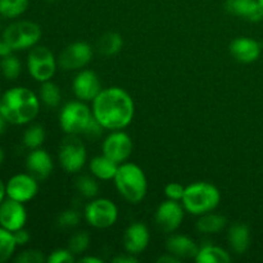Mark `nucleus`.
<instances>
[{
  "label": "nucleus",
  "mask_w": 263,
  "mask_h": 263,
  "mask_svg": "<svg viewBox=\"0 0 263 263\" xmlns=\"http://www.w3.org/2000/svg\"><path fill=\"white\" fill-rule=\"evenodd\" d=\"M40 98L41 102L48 107H57L61 103L62 98L58 85L51 82L50 80L43 82V86L40 89Z\"/></svg>",
  "instance_id": "obj_29"
},
{
  "label": "nucleus",
  "mask_w": 263,
  "mask_h": 263,
  "mask_svg": "<svg viewBox=\"0 0 263 263\" xmlns=\"http://www.w3.org/2000/svg\"><path fill=\"white\" fill-rule=\"evenodd\" d=\"M228 220L217 213H204L197 222V230L202 234H217L225 229Z\"/></svg>",
  "instance_id": "obj_24"
},
{
  "label": "nucleus",
  "mask_w": 263,
  "mask_h": 263,
  "mask_svg": "<svg viewBox=\"0 0 263 263\" xmlns=\"http://www.w3.org/2000/svg\"><path fill=\"white\" fill-rule=\"evenodd\" d=\"M123 40L122 36L117 32H105L99 37L97 43V49L102 55L110 57L117 54L122 49Z\"/></svg>",
  "instance_id": "obj_25"
},
{
  "label": "nucleus",
  "mask_w": 263,
  "mask_h": 263,
  "mask_svg": "<svg viewBox=\"0 0 263 263\" xmlns=\"http://www.w3.org/2000/svg\"><path fill=\"white\" fill-rule=\"evenodd\" d=\"M7 123H8L7 120H5V118L3 117L2 113H0V135L5 131V126H7Z\"/></svg>",
  "instance_id": "obj_42"
},
{
  "label": "nucleus",
  "mask_w": 263,
  "mask_h": 263,
  "mask_svg": "<svg viewBox=\"0 0 263 263\" xmlns=\"http://www.w3.org/2000/svg\"><path fill=\"white\" fill-rule=\"evenodd\" d=\"M166 248L168 253L174 254L180 259H195L199 252V247L185 235H172L167 240Z\"/></svg>",
  "instance_id": "obj_20"
},
{
  "label": "nucleus",
  "mask_w": 263,
  "mask_h": 263,
  "mask_svg": "<svg viewBox=\"0 0 263 263\" xmlns=\"http://www.w3.org/2000/svg\"><path fill=\"white\" fill-rule=\"evenodd\" d=\"M123 248L127 253L138 256L143 253L151 240L148 228L141 222H135L126 229L123 234Z\"/></svg>",
  "instance_id": "obj_16"
},
{
  "label": "nucleus",
  "mask_w": 263,
  "mask_h": 263,
  "mask_svg": "<svg viewBox=\"0 0 263 263\" xmlns=\"http://www.w3.org/2000/svg\"><path fill=\"white\" fill-rule=\"evenodd\" d=\"M76 187L80 192V194L85 198H95L99 193V184L94 177H90L87 175L80 176L76 181Z\"/></svg>",
  "instance_id": "obj_31"
},
{
  "label": "nucleus",
  "mask_w": 263,
  "mask_h": 263,
  "mask_svg": "<svg viewBox=\"0 0 263 263\" xmlns=\"http://www.w3.org/2000/svg\"><path fill=\"white\" fill-rule=\"evenodd\" d=\"M102 84L95 72L81 71L73 80V92L81 102H92L102 91Z\"/></svg>",
  "instance_id": "obj_15"
},
{
  "label": "nucleus",
  "mask_w": 263,
  "mask_h": 263,
  "mask_svg": "<svg viewBox=\"0 0 263 263\" xmlns=\"http://www.w3.org/2000/svg\"><path fill=\"white\" fill-rule=\"evenodd\" d=\"M45 141V130L43 126H30L23 134V144L28 149H37Z\"/></svg>",
  "instance_id": "obj_28"
},
{
  "label": "nucleus",
  "mask_w": 263,
  "mask_h": 263,
  "mask_svg": "<svg viewBox=\"0 0 263 263\" xmlns=\"http://www.w3.org/2000/svg\"><path fill=\"white\" fill-rule=\"evenodd\" d=\"M258 2H259V4H261L262 8H263V0H258Z\"/></svg>",
  "instance_id": "obj_44"
},
{
  "label": "nucleus",
  "mask_w": 263,
  "mask_h": 263,
  "mask_svg": "<svg viewBox=\"0 0 263 263\" xmlns=\"http://www.w3.org/2000/svg\"><path fill=\"white\" fill-rule=\"evenodd\" d=\"M7 197V189H5V184L2 179H0V203L5 199Z\"/></svg>",
  "instance_id": "obj_41"
},
{
  "label": "nucleus",
  "mask_w": 263,
  "mask_h": 263,
  "mask_svg": "<svg viewBox=\"0 0 263 263\" xmlns=\"http://www.w3.org/2000/svg\"><path fill=\"white\" fill-rule=\"evenodd\" d=\"M58 62L46 46L35 45L27 57V68L32 79L39 82L49 81L54 76Z\"/></svg>",
  "instance_id": "obj_7"
},
{
  "label": "nucleus",
  "mask_w": 263,
  "mask_h": 263,
  "mask_svg": "<svg viewBox=\"0 0 263 263\" xmlns=\"http://www.w3.org/2000/svg\"><path fill=\"white\" fill-rule=\"evenodd\" d=\"M262 53V44L251 37L235 39L230 44V54L240 63H253Z\"/></svg>",
  "instance_id": "obj_17"
},
{
  "label": "nucleus",
  "mask_w": 263,
  "mask_h": 263,
  "mask_svg": "<svg viewBox=\"0 0 263 263\" xmlns=\"http://www.w3.org/2000/svg\"><path fill=\"white\" fill-rule=\"evenodd\" d=\"M80 213L74 210H66L59 215L58 217V226L63 229H71L79 225L80 222Z\"/></svg>",
  "instance_id": "obj_33"
},
{
  "label": "nucleus",
  "mask_w": 263,
  "mask_h": 263,
  "mask_svg": "<svg viewBox=\"0 0 263 263\" xmlns=\"http://www.w3.org/2000/svg\"><path fill=\"white\" fill-rule=\"evenodd\" d=\"M14 239L17 241V246H25L30 241V233L27 230H25V228L20 229V230L14 231Z\"/></svg>",
  "instance_id": "obj_37"
},
{
  "label": "nucleus",
  "mask_w": 263,
  "mask_h": 263,
  "mask_svg": "<svg viewBox=\"0 0 263 263\" xmlns=\"http://www.w3.org/2000/svg\"><path fill=\"white\" fill-rule=\"evenodd\" d=\"M195 261L198 263H230L231 257L225 249L208 244L199 248Z\"/></svg>",
  "instance_id": "obj_23"
},
{
  "label": "nucleus",
  "mask_w": 263,
  "mask_h": 263,
  "mask_svg": "<svg viewBox=\"0 0 263 263\" xmlns=\"http://www.w3.org/2000/svg\"><path fill=\"white\" fill-rule=\"evenodd\" d=\"M4 158H5V154H4V151H3V148L0 146V164L4 162Z\"/></svg>",
  "instance_id": "obj_43"
},
{
  "label": "nucleus",
  "mask_w": 263,
  "mask_h": 263,
  "mask_svg": "<svg viewBox=\"0 0 263 263\" xmlns=\"http://www.w3.org/2000/svg\"><path fill=\"white\" fill-rule=\"evenodd\" d=\"M91 46L85 41H77L64 48V50L59 54L57 62L66 71H74V69L84 68L91 62Z\"/></svg>",
  "instance_id": "obj_10"
},
{
  "label": "nucleus",
  "mask_w": 263,
  "mask_h": 263,
  "mask_svg": "<svg viewBox=\"0 0 263 263\" xmlns=\"http://www.w3.org/2000/svg\"><path fill=\"white\" fill-rule=\"evenodd\" d=\"M157 262L158 263H180L181 262V259L177 258V257L174 256V254L167 253V254H164V256L159 257V258L157 259Z\"/></svg>",
  "instance_id": "obj_39"
},
{
  "label": "nucleus",
  "mask_w": 263,
  "mask_h": 263,
  "mask_svg": "<svg viewBox=\"0 0 263 263\" xmlns=\"http://www.w3.org/2000/svg\"><path fill=\"white\" fill-rule=\"evenodd\" d=\"M113 263H136L138 262V258H136L134 254H130L126 252V254H121V256H117L115 257V258L112 259Z\"/></svg>",
  "instance_id": "obj_38"
},
{
  "label": "nucleus",
  "mask_w": 263,
  "mask_h": 263,
  "mask_svg": "<svg viewBox=\"0 0 263 263\" xmlns=\"http://www.w3.org/2000/svg\"><path fill=\"white\" fill-rule=\"evenodd\" d=\"M40 110V102L32 90L23 86L12 87L2 95L0 113L12 125L31 122Z\"/></svg>",
  "instance_id": "obj_2"
},
{
  "label": "nucleus",
  "mask_w": 263,
  "mask_h": 263,
  "mask_svg": "<svg viewBox=\"0 0 263 263\" xmlns=\"http://www.w3.org/2000/svg\"><path fill=\"white\" fill-rule=\"evenodd\" d=\"M41 28L31 21H18L8 26L3 32V40L13 50L33 48L40 41Z\"/></svg>",
  "instance_id": "obj_5"
},
{
  "label": "nucleus",
  "mask_w": 263,
  "mask_h": 263,
  "mask_svg": "<svg viewBox=\"0 0 263 263\" xmlns=\"http://www.w3.org/2000/svg\"><path fill=\"white\" fill-rule=\"evenodd\" d=\"M17 247L14 234L0 226V263L7 262L13 256Z\"/></svg>",
  "instance_id": "obj_26"
},
{
  "label": "nucleus",
  "mask_w": 263,
  "mask_h": 263,
  "mask_svg": "<svg viewBox=\"0 0 263 263\" xmlns=\"http://www.w3.org/2000/svg\"><path fill=\"white\" fill-rule=\"evenodd\" d=\"M220 200V190L215 185L199 181L185 187L181 202L185 211L194 216H202L217 208Z\"/></svg>",
  "instance_id": "obj_3"
},
{
  "label": "nucleus",
  "mask_w": 263,
  "mask_h": 263,
  "mask_svg": "<svg viewBox=\"0 0 263 263\" xmlns=\"http://www.w3.org/2000/svg\"><path fill=\"white\" fill-rule=\"evenodd\" d=\"M120 164L113 162L108 157L103 156L94 157L90 162V171L97 179L99 180H112L115 179Z\"/></svg>",
  "instance_id": "obj_22"
},
{
  "label": "nucleus",
  "mask_w": 263,
  "mask_h": 263,
  "mask_svg": "<svg viewBox=\"0 0 263 263\" xmlns=\"http://www.w3.org/2000/svg\"><path fill=\"white\" fill-rule=\"evenodd\" d=\"M134 144L130 136L120 130L113 131L103 143V154L118 164H122L133 154Z\"/></svg>",
  "instance_id": "obj_11"
},
{
  "label": "nucleus",
  "mask_w": 263,
  "mask_h": 263,
  "mask_svg": "<svg viewBox=\"0 0 263 263\" xmlns=\"http://www.w3.org/2000/svg\"><path fill=\"white\" fill-rule=\"evenodd\" d=\"M30 0H0V15L15 18L27 10Z\"/></svg>",
  "instance_id": "obj_27"
},
{
  "label": "nucleus",
  "mask_w": 263,
  "mask_h": 263,
  "mask_svg": "<svg viewBox=\"0 0 263 263\" xmlns=\"http://www.w3.org/2000/svg\"><path fill=\"white\" fill-rule=\"evenodd\" d=\"M85 218L97 229H107L115 225L118 218V210L112 200L107 198L94 199L85 208Z\"/></svg>",
  "instance_id": "obj_9"
},
{
  "label": "nucleus",
  "mask_w": 263,
  "mask_h": 263,
  "mask_svg": "<svg viewBox=\"0 0 263 263\" xmlns=\"http://www.w3.org/2000/svg\"><path fill=\"white\" fill-rule=\"evenodd\" d=\"M184 205L179 200L168 199L161 203L156 211V223L159 230L172 233L181 226L184 220Z\"/></svg>",
  "instance_id": "obj_13"
},
{
  "label": "nucleus",
  "mask_w": 263,
  "mask_h": 263,
  "mask_svg": "<svg viewBox=\"0 0 263 263\" xmlns=\"http://www.w3.org/2000/svg\"><path fill=\"white\" fill-rule=\"evenodd\" d=\"M26 168L28 174L35 177L37 181L45 180L53 171V159L50 154L44 149H32L26 158Z\"/></svg>",
  "instance_id": "obj_18"
},
{
  "label": "nucleus",
  "mask_w": 263,
  "mask_h": 263,
  "mask_svg": "<svg viewBox=\"0 0 263 263\" xmlns=\"http://www.w3.org/2000/svg\"><path fill=\"white\" fill-rule=\"evenodd\" d=\"M48 2H54V0H48Z\"/></svg>",
  "instance_id": "obj_46"
},
{
  "label": "nucleus",
  "mask_w": 263,
  "mask_h": 263,
  "mask_svg": "<svg viewBox=\"0 0 263 263\" xmlns=\"http://www.w3.org/2000/svg\"><path fill=\"white\" fill-rule=\"evenodd\" d=\"M225 9L230 14L249 22H259L263 20V8L258 0H226Z\"/></svg>",
  "instance_id": "obj_19"
},
{
  "label": "nucleus",
  "mask_w": 263,
  "mask_h": 263,
  "mask_svg": "<svg viewBox=\"0 0 263 263\" xmlns=\"http://www.w3.org/2000/svg\"><path fill=\"white\" fill-rule=\"evenodd\" d=\"M49 263H72L74 262V254L67 249H57L46 258Z\"/></svg>",
  "instance_id": "obj_35"
},
{
  "label": "nucleus",
  "mask_w": 263,
  "mask_h": 263,
  "mask_svg": "<svg viewBox=\"0 0 263 263\" xmlns=\"http://www.w3.org/2000/svg\"><path fill=\"white\" fill-rule=\"evenodd\" d=\"M92 116L107 130L127 127L135 115L133 98L126 90L113 86L103 89L92 100Z\"/></svg>",
  "instance_id": "obj_1"
},
{
  "label": "nucleus",
  "mask_w": 263,
  "mask_h": 263,
  "mask_svg": "<svg viewBox=\"0 0 263 263\" xmlns=\"http://www.w3.org/2000/svg\"><path fill=\"white\" fill-rule=\"evenodd\" d=\"M27 221V211L25 203L17 202L14 199H4L0 203V226L7 230L14 231L25 228Z\"/></svg>",
  "instance_id": "obj_14"
},
{
  "label": "nucleus",
  "mask_w": 263,
  "mask_h": 263,
  "mask_svg": "<svg viewBox=\"0 0 263 263\" xmlns=\"http://www.w3.org/2000/svg\"><path fill=\"white\" fill-rule=\"evenodd\" d=\"M90 246V235L86 231H79L74 235H72V238L68 241V249L72 253L76 256V254H81L89 248Z\"/></svg>",
  "instance_id": "obj_32"
},
{
  "label": "nucleus",
  "mask_w": 263,
  "mask_h": 263,
  "mask_svg": "<svg viewBox=\"0 0 263 263\" xmlns=\"http://www.w3.org/2000/svg\"><path fill=\"white\" fill-rule=\"evenodd\" d=\"M5 189L8 198L21 203H27L37 194L39 184L37 180L30 174H18L8 180Z\"/></svg>",
  "instance_id": "obj_12"
},
{
  "label": "nucleus",
  "mask_w": 263,
  "mask_h": 263,
  "mask_svg": "<svg viewBox=\"0 0 263 263\" xmlns=\"http://www.w3.org/2000/svg\"><path fill=\"white\" fill-rule=\"evenodd\" d=\"M59 162L68 174H76L84 167L87 153L79 135H68L59 145Z\"/></svg>",
  "instance_id": "obj_8"
},
{
  "label": "nucleus",
  "mask_w": 263,
  "mask_h": 263,
  "mask_svg": "<svg viewBox=\"0 0 263 263\" xmlns=\"http://www.w3.org/2000/svg\"><path fill=\"white\" fill-rule=\"evenodd\" d=\"M94 116L84 102H71L66 104L59 116L61 127L67 135H84Z\"/></svg>",
  "instance_id": "obj_6"
},
{
  "label": "nucleus",
  "mask_w": 263,
  "mask_h": 263,
  "mask_svg": "<svg viewBox=\"0 0 263 263\" xmlns=\"http://www.w3.org/2000/svg\"><path fill=\"white\" fill-rule=\"evenodd\" d=\"M103 261L102 259L97 258V257H82V258H80V263H102Z\"/></svg>",
  "instance_id": "obj_40"
},
{
  "label": "nucleus",
  "mask_w": 263,
  "mask_h": 263,
  "mask_svg": "<svg viewBox=\"0 0 263 263\" xmlns=\"http://www.w3.org/2000/svg\"><path fill=\"white\" fill-rule=\"evenodd\" d=\"M185 193V186L184 185L179 184V182H170L164 187V194L168 199L172 200H179L181 202L182 197H184Z\"/></svg>",
  "instance_id": "obj_36"
},
{
  "label": "nucleus",
  "mask_w": 263,
  "mask_h": 263,
  "mask_svg": "<svg viewBox=\"0 0 263 263\" xmlns=\"http://www.w3.org/2000/svg\"><path fill=\"white\" fill-rule=\"evenodd\" d=\"M116 187L118 193L130 203H139L145 198L148 190L145 174L134 163H122L118 166L115 176Z\"/></svg>",
  "instance_id": "obj_4"
},
{
  "label": "nucleus",
  "mask_w": 263,
  "mask_h": 263,
  "mask_svg": "<svg viewBox=\"0 0 263 263\" xmlns=\"http://www.w3.org/2000/svg\"><path fill=\"white\" fill-rule=\"evenodd\" d=\"M46 258L44 253L37 249H27L23 251L15 257V262L17 263H43L45 262Z\"/></svg>",
  "instance_id": "obj_34"
},
{
  "label": "nucleus",
  "mask_w": 263,
  "mask_h": 263,
  "mask_svg": "<svg viewBox=\"0 0 263 263\" xmlns=\"http://www.w3.org/2000/svg\"><path fill=\"white\" fill-rule=\"evenodd\" d=\"M0 71H2V74L7 80H15L21 74L22 64H21L20 59L17 57L10 54V55L2 58V61H0Z\"/></svg>",
  "instance_id": "obj_30"
},
{
  "label": "nucleus",
  "mask_w": 263,
  "mask_h": 263,
  "mask_svg": "<svg viewBox=\"0 0 263 263\" xmlns=\"http://www.w3.org/2000/svg\"><path fill=\"white\" fill-rule=\"evenodd\" d=\"M229 243L235 253L243 254L251 246V231L244 223H234L229 230Z\"/></svg>",
  "instance_id": "obj_21"
},
{
  "label": "nucleus",
  "mask_w": 263,
  "mask_h": 263,
  "mask_svg": "<svg viewBox=\"0 0 263 263\" xmlns=\"http://www.w3.org/2000/svg\"><path fill=\"white\" fill-rule=\"evenodd\" d=\"M0 99H2V91H0Z\"/></svg>",
  "instance_id": "obj_45"
}]
</instances>
